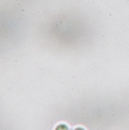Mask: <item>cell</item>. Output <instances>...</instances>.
<instances>
[{
  "instance_id": "1",
  "label": "cell",
  "mask_w": 129,
  "mask_h": 130,
  "mask_svg": "<svg viewBox=\"0 0 129 130\" xmlns=\"http://www.w3.org/2000/svg\"><path fill=\"white\" fill-rule=\"evenodd\" d=\"M56 130H69L68 127L65 124H59L56 128Z\"/></svg>"
},
{
  "instance_id": "2",
  "label": "cell",
  "mask_w": 129,
  "mask_h": 130,
  "mask_svg": "<svg viewBox=\"0 0 129 130\" xmlns=\"http://www.w3.org/2000/svg\"><path fill=\"white\" fill-rule=\"evenodd\" d=\"M75 130H85L84 129H83V128H81V127H78V128H76Z\"/></svg>"
}]
</instances>
